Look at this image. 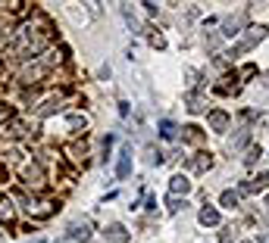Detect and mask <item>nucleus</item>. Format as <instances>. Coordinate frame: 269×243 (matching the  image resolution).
<instances>
[{
    "label": "nucleus",
    "mask_w": 269,
    "mask_h": 243,
    "mask_svg": "<svg viewBox=\"0 0 269 243\" xmlns=\"http://www.w3.org/2000/svg\"><path fill=\"white\" fill-rule=\"evenodd\" d=\"M263 37H266V28H250V31H247V37H241L238 44L232 47V56H241V53H247L254 44H260Z\"/></svg>",
    "instance_id": "1"
},
{
    "label": "nucleus",
    "mask_w": 269,
    "mask_h": 243,
    "mask_svg": "<svg viewBox=\"0 0 269 243\" xmlns=\"http://www.w3.org/2000/svg\"><path fill=\"white\" fill-rule=\"evenodd\" d=\"M160 134H163L166 140H175V134H178V128L172 125V121H160Z\"/></svg>",
    "instance_id": "10"
},
{
    "label": "nucleus",
    "mask_w": 269,
    "mask_h": 243,
    "mask_svg": "<svg viewBox=\"0 0 269 243\" xmlns=\"http://www.w3.org/2000/svg\"><path fill=\"white\" fill-rule=\"evenodd\" d=\"M169 190H172V193H188V190H191V181H188L185 175H175V178L169 181Z\"/></svg>",
    "instance_id": "8"
},
{
    "label": "nucleus",
    "mask_w": 269,
    "mask_h": 243,
    "mask_svg": "<svg viewBox=\"0 0 269 243\" xmlns=\"http://www.w3.org/2000/svg\"><path fill=\"white\" fill-rule=\"evenodd\" d=\"M198 218H201V225H207V228H213V225H219V212H216L213 206H204Z\"/></svg>",
    "instance_id": "7"
},
{
    "label": "nucleus",
    "mask_w": 269,
    "mask_h": 243,
    "mask_svg": "<svg viewBox=\"0 0 269 243\" xmlns=\"http://www.w3.org/2000/svg\"><path fill=\"white\" fill-rule=\"evenodd\" d=\"M103 234H106V240H110V243H125V240H129V231H125L122 225H110Z\"/></svg>",
    "instance_id": "6"
},
{
    "label": "nucleus",
    "mask_w": 269,
    "mask_h": 243,
    "mask_svg": "<svg viewBox=\"0 0 269 243\" xmlns=\"http://www.w3.org/2000/svg\"><path fill=\"white\" fill-rule=\"evenodd\" d=\"M194 166H198V169H201V172H207V169H210V166H213V159H210V153H201V159H198V162H194Z\"/></svg>",
    "instance_id": "12"
},
{
    "label": "nucleus",
    "mask_w": 269,
    "mask_h": 243,
    "mask_svg": "<svg viewBox=\"0 0 269 243\" xmlns=\"http://www.w3.org/2000/svg\"><path fill=\"white\" fill-rule=\"evenodd\" d=\"M150 44H153V47H166V40H163L160 34H153V37H150Z\"/></svg>",
    "instance_id": "17"
},
{
    "label": "nucleus",
    "mask_w": 269,
    "mask_h": 243,
    "mask_svg": "<svg viewBox=\"0 0 269 243\" xmlns=\"http://www.w3.org/2000/svg\"><path fill=\"white\" fill-rule=\"evenodd\" d=\"M247 243H250V240H247Z\"/></svg>",
    "instance_id": "20"
},
{
    "label": "nucleus",
    "mask_w": 269,
    "mask_h": 243,
    "mask_svg": "<svg viewBox=\"0 0 269 243\" xmlns=\"http://www.w3.org/2000/svg\"><path fill=\"white\" fill-rule=\"evenodd\" d=\"M185 206H188V202H185V199H182V202H178V199H175V196H172V199H169V212H172V215H175V212H178V209H185Z\"/></svg>",
    "instance_id": "15"
},
{
    "label": "nucleus",
    "mask_w": 269,
    "mask_h": 243,
    "mask_svg": "<svg viewBox=\"0 0 269 243\" xmlns=\"http://www.w3.org/2000/svg\"><path fill=\"white\" fill-rule=\"evenodd\" d=\"M266 187H269V172H263V175H257L254 181H244L238 193H260V190H266Z\"/></svg>",
    "instance_id": "3"
},
{
    "label": "nucleus",
    "mask_w": 269,
    "mask_h": 243,
    "mask_svg": "<svg viewBox=\"0 0 269 243\" xmlns=\"http://www.w3.org/2000/svg\"><path fill=\"white\" fill-rule=\"evenodd\" d=\"M247 137H250V131H238V137L232 140V147H241V144H247Z\"/></svg>",
    "instance_id": "16"
},
{
    "label": "nucleus",
    "mask_w": 269,
    "mask_h": 243,
    "mask_svg": "<svg viewBox=\"0 0 269 243\" xmlns=\"http://www.w3.org/2000/svg\"><path fill=\"white\" fill-rule=\"evenodd\" d=\"M210 128H213L216 134L228 131V112H222V109H213V112H210Z\"/></svg>",
    "instance_id": "5"
},
{
    "label": "nucleus",
    "mask_w": 269,
    "mask_h": 243,
    "mask_svg": "<svg viewBox=\"0 0 269 243\" xmlns=\"http://www.w3.org/2000/svg\"><path fill=\"white\" fill-rule=\"evenodd\" d=\"M222 206H225V209H235V206H238V193L225 190V193H222Z\"/></svg>",
    "instance_id": "11"
},
{
    "label": "nucleus",
    "mask_w": 269,
    "mask_h": 243,
    "mask_svg": "<svg viewBox=\"0 0 269 243\" xmlns=\"http://www.w3.org/2000/svg\"><path fill=\"white\" fill-rule=\"evenodd\" d=\"M69 240L88 243V240H91V221H88V218H75V221L69 225Z\"/></svg>",
    "instance_id": "2"
},
{
    "label": "nucleus",
    "mask_w": 269,
    "mask_h": 243,
    "mask_svg": "<svg viewBox=\"0 0 269 243\" xmlns=\"http://www.w3.org/2000/svg\"><path fill=\"white\" fill-rule=\"evenodd\" d=\"M57 243H66V240H57Z\"/></svg>",
    "instance_id": "19"
},
{
    "label": "nucleus",
    "mask_w": 269,
    "mask_h": 243,
    "mask_svg": "<svg viewBox=\"0 0 269 243\" xmlns=\"http://www.w3.org/2000/svg\"><path fill=\"white\" fill-rule=\"evenodd\" d=\"M116 175H119L122 181L132 175V147H122V153H119V166H116Z\"/></svg>",
    "instance_id": "4"
},
{
    "label": "nucleus",
    "mask_w": 269,
    "mask_h": 243,
    "mask_svg": "<svg viewBox=\"0 0 269 243\" xmlns=\"http://www.w3.org/2000/svg\"><path fill=\"white\" fill-rule=\"evenodd\" d=\"M235 240V228H222L219 231V243H232Z\"/></svg>",
    "instance_id": "13"
},
{
    "label": "nucleus",
    "mask_w": 269,
    "mask_h": 243,
    "mask_svg": "<svg viewBox=\"0 0 269 243\" xmlns=\"http://www.w3.org/2000/svg\"><path fill=\"white\" fill-rule=\"evenodd\" d=\"M260 243H269V231H266V234H260Z\"/></svg>",
    "instance_id": "18"
},
{
    "label": "nucleus",
    "mask_w": 269,
    "mask_h": 243,
    "mask_svg": "<svg viewBox=\"0 0 269 243\" xmlns=\"http://www.w3.org/2000/svg\"><path fill=\"white\" fill-rule=\"evenodd\" d=\"M257 159H260V147H250V150H247V156H244V162H247V166H254Z\"/></svg>",
    "instance_id": "14"
},
{
    "label": "nucleus",
    "mask_w": 269,
    "mask_h": 243,
    "mask_svg": "<svg viewBox=\"0 0 269 243\" xmlns=\"http://www.w3.org/2000/svg\"><path fill=\"white\" fill-rule=\"evenodd\" d=\"M188 109H191V112H204V109H207V106H204V97L191 91V94H188Z\"/></svg>",
    "instance_id": "9"
}]
</instances>
